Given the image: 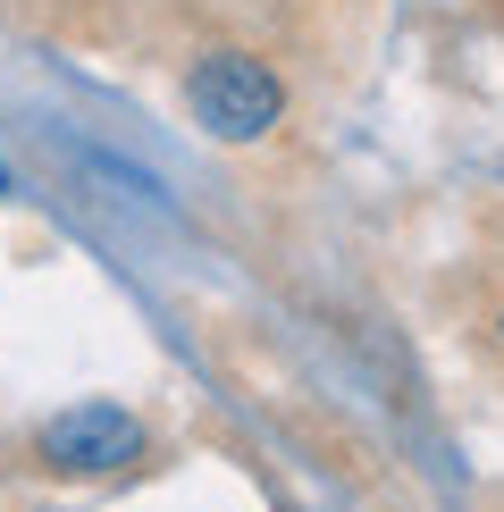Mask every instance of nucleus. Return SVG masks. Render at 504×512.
Instances as JSON below:
<instances>
[{"instance_id":"nucleus-1","label":"nucleus","mask_w":504,"mask_h":512,"mask_svg":"<svg viewBox=\"0 0 504 512\" xmlns=\"http://www.w3.org/2000/svg\"><path fill=\"white\" fill-rule=\"evenodd\" d=\"M185 110H194L202 135H219V143H261L269 126H278L286 93H278V76H269L261 59L210 51V59H194V76H185Z\"/></svg>"},{"instance_id":"nucleus-2","label":"nucleus","mask_w":504,"mask_h":512,"mask_svg":"<svg viewBox=\"0 0 504 512\" xmlns=\"http://www.w3.org/2000/svg\"><path fill=\"white\" fill-rule=\"evenodd\" d=\"M34 454H42V471H59V479H110L126 462H143V420L118 412V403H68V412L42 420Z\"/></svg>"},{"instance_id":"nucleus-3","label":"nucleus","mask_w":504,"mask_h":512,"mask_svg":"<svg viewBox=\"0 0 504 512\" xmlns=\"http://www.w3.org/2000/svg\"><path fill=\"white\" fill-rule=\"evenodd\" d=\"M0 194H9V168H0Z\"/></svg>"}]
</instances>
